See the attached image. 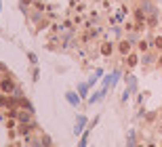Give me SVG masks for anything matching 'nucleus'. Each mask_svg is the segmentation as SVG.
Here are the masks:
<instances>
[{
	"instance_id": "7ed1b4c3",
	"label": "nucleus",
	"mask_w": 162,
	"mask_h": 147,
	"mask_svg": "<svg viewBox=\"0 0 162 147\" xmlns=\"http://www.w3.org/2000/svg\"><path fill=\"white\" fill-rule=\"evenodd\" d=\"M101 53H103V55H109V53H112V44H109V42H105V44L101 46Z\"/></svg>"
},
{
	"instance_id": "20e7f679",
	"label": "nucleus",
	"mask_w": 162,
	"mask_h": 147,
	"mask_svg": "<svg viewBox=\"0 0 162 147\" xmlns=\"http://www.w3.org/2000/svg\"><path fill=\"white\" fill-rule=\"evenodd\" d=\"M154 46L156 48H162V36H156L154 38Z\"/></svg>"
},
{
	"instance_id": "423d86ee",
	"label": "nucleus",
	"mask_w": 162,
	"mask_h": 147,
	"mask_svg": "<svg viewBox=\"0 0 162 147\" xmlns=\"http://www.w3.org/2000/svg\"><path fill=\"white\" fill-rule=\"evenodd\" d=\"M28 130H30V128H28V126H23V124H21V126H19V132H21V135H28Z\"/></svg>"
},
{
	"instance_id": "0eeeda50",
	"label": "nucleus",
	"mask_w": 162,
	"mask_h": 147,
	"mask_svg": "<svg viewBox=\"0 0 162 147\" xmlns=\"http://www.w3.org/2000/svg\"><path fill=\"white\" fill-rule=\"evenodd\" d=\"M139 48H141V51H147V42L141 40V42H139Z\"/></svg>"
},
{
	"instance_id": "39448f33",
	"label": "nucleus",
	"mask_w": 162,
	"mask_h": 147,
	"mask_svg": "<svg viewBox=\"0 0 162 147\" xmlns=\"http://www.w3.org/2000/svg\"><path fill=\"white\" fill-rule=\"evenodd\" d=\"M135 63H137V57H135V55H131V57H128V65H131V67H133V65H135Z\"/></svg>"
},
{
	"instance_id": "f257e3e1",
	"label": "nucleus",
	"mask_w": 162,
	"mask_h": 147,
	"mask_svg": "<svg viewBox=\"0 0 162 147\" xmlns=\"http://www.w3.org/2000/svg\"><path fill=\"white\" fill-rule=\"evenodd\" d=\"M13 86H15V84H13V80H11V78H4L2 82H0V88H2V92H11V90H13Z\"/></svg>"
},
{
	"instance_id": "f03ea898",
	"label": "nucleus",
	"mask_w": 162,
	"mask_h": 147,
	"mask_svg": "<svg viewBox=\"0 0 162 147\" xmlns=\"http://www.w3.org/2000/svg\"><path fill=\"white\" fill-rule=\"evenodd\" d=\"M118 51H120L122 55H124V53H128V51H131V42H126V40H122V42L118 44Z\"/></svg>"
}]
</instances>
